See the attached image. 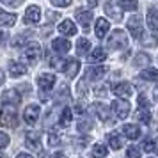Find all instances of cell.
Instances as JSON below:
<instances>
[{
  "mask_svg": "<svg viewBox=\"0 0 158 158\" xmlns=\"http://www.w3.org/2000/svg\"><path fill=\"white\" fill-rule=\"evenodd\" d=\"M140 77H142L144 80H149V82H158V71L156 69H153V68L144 69V71L140 73Z\"/></svg>",
  "mask_w": 158,
  "mask_h": 158,
  "instance_id": "4316f807",
  "label": "cell"
},
{
  "mask_svg": "<svg viewBox=\"0 0 158 158\" xmlns=\"http://www.w3.org/2000/svg\"><path fill=\"white\" fill-rule=\"evenodd\" d=\"M142 149H144V151H148V153L155 151V149H156V146H155V140H153V139H144Z\"/></svg>",
  "mask_w": 158,
  "mask_h": 158,
  "instance_id": "836d02e7",
  "label": "cell"
},
{
  "mask_svg": "<svg viewBox=\"0 0 158 158\" xmlns=\"http://www.w3.org/2000/svg\"><path fill=\"white\" fill-rule=\"evenodd\" d=\"M25 146L32 151H37L41 148V133L39 131H30L25 137Z\"/></svg>",
  "mask_w": 158,
  "mask_h": 158,
  "instance_id": "ba28073f",
  "label": "cell"
},
{
  "mask_svg": "<svg viewBox=\"0 0 158 158\" xmlns=\"http://www.w3.org/2000/svg\"><path fill=\"white\" fill-rule=\"evenodd\" d=\"M16 158H32V156H30V155H27V153H20Z\"/></svg>",
  "mask_w": 158,
  "mask_h": 158,
  "instance_id": "7dc6e473",
  "label": "cell"
},
{
  "mask_svg": "<svg viewBox=\"0 0 158 158\" xmlns=\"http://www.w3.org/2000/svg\"><path fill=\"white\" fill-rule=\"evenodd\" d=\"M108 22L107 20H103V18H100L98 22H96V37L98 39H103V37L107 36V32H108Z\"/></svg>",
  "mask_w": 158,
  "mask_h": 158,
  "instance_id": "d6986e66",
  "label": "cell"
},
{
  "mask_svg": "<svg viewBox=\"0 0 158 158\" xmlns=\"http://www.w3.org/2000/svg\"><path fill=\"white\" fill-rule=\"evenodd\" d=\"M78 94L80 96H85V82H84V80L78 82Z\"/></svg>",
  "mask_w": 158,
  "mask_h": 158,
  "instance_id": "ee69618b",
  "label": "cell"
},
{
  "mask_svg": "<svg viewBox=\"0 0 158 158\" xmlns=\"http://www.w3.org/2000/svg\"><path fill=\"white\" fill-rule=\"evenodd\" d=\"M77 20H78V23L84 27V32H89V27H91V23H93V13H89V11H80L78 15H77Z\"/></svg>",
  "mask_w": 158,
  "mask_h": 158,
  "instance_id": "4fadbf2b",
  "label": "cell"
},
{
  "mask_svg": "<svg viewBox=\"0 0 158 158\" xmlns=\"http://www.w3.org/2000/svg\"><path fill=\"white\" fill-rule=\"evenodd\" d=\"M139 105H140V108H149V101L146 98V94H140L139 96Z\"/></svg>",
  "mask_w": 158,
  "mask_h": 158,
  "instance_id": "f35d334b",
  "label": "cell"
},
{
  "mask_svg": "<svg viewBox=\"0 0 158 158\" xmlns=\"http://www.w3.org/2000/svg\"><path fill=\"white\" fill-rule=\"evenodd\" d=\"M0 158H4V156H2V155H0Z\"/></svg>",
  "mask_w": 158,
  "mask_h": 158,
  "instance_id": "db71d44e",
  "label": "cell"
},
{
  "mask_svg": "<svg viewBox=\"0 0 158 158\" xmlns=\"http://www.w3.org/2000/svg\"><path fill=\"white\" fill-rule=\"evenodd\" d=\"M144 44L146 46H156V36H151V37H148V39H144Z\"/></svg>",
  "mask_w": 158,
  "mask_h": 158,
  "instance_id": "60d3db41",
  "label": "cell"
},
{
  "mask_svg": "<svg viewBox=\"0 0 158 158\" xmlns=\"http://www.w3.org/2000/svg\"><path fill=\"white\" fill-rule=\"evenodd\" d=\"M151 62V57L148 55V53H144V52H140V53H137L135 60H133V64L137 66V68H142V66H148Z\"/></svg>",
  "mask_w": 158,
  "mask_h": 158,
  "instance_id": "d4e9b609",
  "label": "cell"
},
{
  "mask_svg": "<svg viewBox=\"0 0 158 158\" xmlns=\"http://www.w3.org/2000/svg\"><path fill=\"white\" fill-rule=\"evenodd\" d=\"M87 4H89V6H91V7H94V6H96V4H98V0H87Z\"/></svg>",
  "mask_w": 158,
  "mask_h": 158,
  "instance_id": "681fc988",
  "label": "cell"
},
{
  "mask_svg": "<svg viewBox=\"0 0 158 158\" xmlns=\"http://www.w3.org/2000/svg\"><path fill=\"white\" fill-rule=\"evenodd\" d=\"M48 18H50V22H53V20L57 18V15H55V13H48Z\"/></svg>",
  "mask_w": 158,
  "mask_h": 158,
  "instance_id": "c3c4849f",
  "label": "cell"
},
{
  "mask_svg": "<svg viewBox=\"0 0 158 158\" xmlns=\"http://www.w3.org/2000/svg\"><path fill=\"white\" fill-rule=\"evenodd\" d=\"M126 156L128 158H140V151L137 146H130L128 151H126Z\"/></svg>",
  "mask_w": 158,
  "mask_h": 158,
  "instance_id": "e575fe53",
  "label": "cell"
},
{
  "mask_svg": "<svg viewBox=\"0 0 158 158\" xmlns=\"http://www.w3.org/2000/svg\"><path fill=\"white\" fill-rule=\"evenodd\" d=\"M2 101L6 105H20L22 94L18 93V89H7V91L2 93Z\"/></svg>",
  "mask_w": 158,
  "mask_h": 158,
  "instance_id": "8992f818",
  "label": "cell"
},
{
  "mask_svg": "<svg viewBox=\"0 0 158 158\" xmlns=\"http://www.w3.org/2000/svg\"><path fill=\"white\" fill-rule=\"evenodd\" d=\"M59 32L64 34V36H75L77 34V27L71 20H64V22L59 25Z\"/></svg>",
  "mask_w": 158,
  "mask_h": 158,
  "instance_id": "5bb4252c",
  "label": "cell"
},
{
  "mask_svg": "<svg viewBox=\"0 0 158 158\" xmlns=\"http://www.w3.org/2000/svg\"><path fill=\"white\" fill-rule=\"evenodd\" d=\"M137 119H139L140 123H144V124H148V123L151 121V114H149V110H148V108H146V110H144V108L137 110Z\"/></svg>",
  "mask_w": 158,
  "mask_h": 158,
  "instance_id": "4dcf8cb0",
  "label": "cell"
},
{
  "mask_svg": "<svg viewBox=\"0 0 158 158\" xmlns=\"http://www.w3.org/2000/svg\"><path fill=\"white\" fill-rule=\"evenodd\" d=\"M112 93H114L117 98L128 100V98H131V94H133V87H131V84H128V82H119V84H115V85L112 87Z\"/></svg>",
  "mask_w": 158,
  "mask_h": 158,
  "instance_id": "3957f363",
  "label": "cell"
},
{
  "mask_svg": "<svg viewBox=\"0 0 158 158\" xmlns=\"http://www.w3.org/2000/svg\"><path fill=\"white\" fill-rule=\"evenodd\" d=\"M107 146L105 144H94V148H93V156L94 158H103V156H107Z\"/></svg>",
  "mask_w": 158,
  "mask_h": 158,
  "instance_id": "484cf974",
  "label": "cell"
},
{
  "mask_svg": "<svg viewBox=\"0 0 158 158\" xmlns=\"http://www.w3.org/2000/svg\"><path fill=\"white\" fill-rule=\"evenodd\" d=\"M123 133L128 137V139L135 140V139L140 137V130H139L137 124H124V126H123Z\"/></svg>",
  "mask_w": 158,
  "mask_h": 158,
  "instance_id": "ac0fdd59",
  "label": "cell"
},
{
  "mask_svg": "<svg viewBox=\"0 0 158 158\" xmlns=\"http://www.w3.org/2000/svg\"><path fill=\"white\" fill-rule=\"evenodd\" d=\"M39 20H41V9L37 7V6H29L27 11H25L23 22L25 23H37Z\"/></svg>",
  "mask_w": 158,
  "mask_h": 158,
  "instance_id": "9c48e42d",
  "label": "cell"
},
{
  "mask_svg": "<svg viewBox=\"0 0 158 158\" xmlns=\"http://www.w3.org/2000/svg\"><path fill=\"white\" fill-rule=\"evenodd\" d=\"M6 6H9V7H18L20 4H22V0H2Z\"/></svg>",
  "mask_w": 158,
  "mask_h": 158,
  "instance_id": "b9f144b4",
  "label": "cell"
},
{
  "mask_svg": "<svg viewBox=\"0 0 158 158\" xmlns=\"http://www.w3.org/2000/svg\"><path fill=\"white\" fill-rule=\"evenodd\" d=\"M23 119L27 124H36L39 119V105H29L23 112Z\"/></svg>",
  "mask_w": 158,
  "mask_h": 158,
  "instance_id": "52a82bcc",
  "label": "cell"
},
{
  "mask_svg": "<svg viewBox=\"0 0 158 158\" xmlns=\"http://www.w3.org/2000/svg\"><path fill=\"white\" fill-rule=\"evenodd\" d=\"M107 59V52L103 48H96V50L89 55V62H103Z\"/></svg>",
  "mask_w": 158,
  "mask_h": 158,
  "instance_id": "cb8c5ba5",
  "label": "cell"
},
{
  "mask_svg": "<svg viewBox=\"0 0 158 158\" xmlns=\"http://www.w3.org/2000/svg\"><path fill=\"white\" fill-rule=\"evenodd\" d=\"M93 110H98V117H100L101 121H107L108 117H107V108L103 107L101 103H96V105H93Z\"/></svg>",
  "mask_w": 158,
  "mask_h": 158,
  "instance_id": "1f68e13d",
  "label": "cell"
},
{
  "mask_svg": "<svg viewBox=\"0 0 158 158\" xmlns=\"http://www.w3.org/2000/svg\"><path fill=\"white\" fill-rule=\"evenodd\" d=\"M7 144H9V135H6L4 131H0V149L7 148Z\"/></svg>",
  "mask_w": 158,
  "mask_h": 158,
  "instance_id": "8d00e7d4",
  "label": "cell"
},
{
  "mask_svg": "<svg viewBox=\"0 0 158 158\" xmlns=\"http://www.w3.org/2000/svg\"><path fill=\"white\" fill-rule=\"evenodd\" d=\"M126 46H128V37L124 34V30H114L110 39H108V48L110 50H123Z\"/></svg>",
  "mask_w": 158,
  "mask_h": 158,
  "instance_id": "6da1fadb",
  "label": "cell"
},
{
  "mask_svg": "<svg viewBox=\"0 0 158 158\" xmlns=\"http://www.w3.org/2000/svg\"><path fill=\"white\" fill-rule=\"evenodd\" d=\"M25 66L23 64H20V62H11L9 64V73H11V77H15V78H18V77H22V75H25Z\"/></svg>",
  "mask_w": 158,
  "mask_h": 158,
  "instance_id": "7402d4cb",
  "label": "cell"
},
{
  "mask_svg": "<svg viewBox=\"0 0 158 158\" xmlns=\"http://www.w3.org/2000/svg\"><path fill=\"white\" fill-rule=\"evenodd\" d=\"M62 71H64L66 77H69V78L77 77V73L80 71V62L77 60V59H68L66 64H64V68H62Z\"/></svg>",
  "mask_w": 158,
  "mask_h": 158,
  "instance_id": "7c38bea8",
  "label": "cell"
},
{
  "mask_svg": "<svg viewBox=\"0 0 158 158\" xmlns=\"http://www.w3.org/2000/svg\"><path fill=\"white\" fill-rule=\"evenodd\" d=\"M93 128V123L89 121V119H82L78 123V130L80 131H89V130Z\"/></svg>",
  "mask_w": 158,
  "mask_h": 158,
  "instance_id": "d590c367",
  "label": "cell"
},
{
  "mask_svg": "<svg viewBox=\"0 0 158 158\" xmlns=\"http://www.w3.org/2000/svg\"><path fill=\"white\" fill-rule=\"evenodd\" d=\"M130 103L124 100H115L112 101V112L115 114V117H119V119H124L126 115L130 114Z\"/></svg>",
  "mask_w": 158,
  "mask_h": 158,
  "instance_id": "277c9868",
  "label": "cell"
},
{
  "mask_svg": "<svg viewBox=\"0 0 158 158\" xmlns=\"http://www.w3.org/2000/svg\"><path fill=\"white\" fill-rule=\"evenodd\" d=\"M53 158H62V155H60V153H55V155H53Z\"/></svg>",
  "mask_w": 158,
  "mask_h": 158,
  "instance_id": "816d5d0a",
  "label": "cell"
},
{
  "mask_svg": "<svg viewBox=\"0 0 158 158\" xmlns=\"http://www.w3.org/2000/svg\"><path fill=\"white\" fill-rule=\"evenodd\" d=\"M108 144H110V148H112V149L117 151V149H121V148H123V139L114 133V135L108 137Z\"/></svg>",
  "mask_w": 158,
  "mask_h": 158,
  "instance_id": "f546056e",
  "label": "cell"
},
{
  "mask_svg": "<svg viewBox=\"0 0 158 158\" xmlns=\"http://www.w3.org/2000/svg\"><path fill=\"white\" fill-rule=\"evenodd\" d=\"M107 73V68L105 66H96V68H89L87 69V78L89 80H98V78H103Z\"/></svg>",
  "mask_w": 158,
  "mask_h": 158,
  "instance_id": "2e32d148",
  "label": "cell"
},
{
  "mask_svg": "<svg viewBox=\"0 0 158 158\" xmlns=\"http://www.w3.org/2000/svg\"><path fill=\"white\" fill-rule=\"evenodd\" d=\"M89 46H91V43L87 41V39H78V43H77V53L78 55H85L87 52H89Z\"/></svg>",
  "mask_w": 158,
  "mask_h": 158,
  "instance_id": "83f0119b",
  "label": "cell"
},
{
  "mask_svg": "<svg viewBox=\"0 0 158 158\" xmlns=\"http://www.w3.org/2000/svg\"><path fill=\"white\" fill-rule=\"evenodd\" d=\"M52 46H53V50L57 52V53H66V52H69V48H71V43H69L68 39L59 37V39H55V41L52 43Z\"/></svg>",
  "mask_w": 158,
  "mask_h": 158,
  "instance_id": "9a60e30c",
  "label": "cell"
},
{
  "mask_svg": "<svg viewBox=\"0 0 158 158\" xmlns=\"http://www.w3.org/2000/svg\"><path fill=\"white\" fill-rule=\"evenodd\" d=\"M153 96H155V100L158 101V87H156V89H155V91H153Z\"/></svg>",
  "mask_w": 158,
  "mask_h": 158,
  "instance_id": "f907efd6",
  "label": "cell"
},
{
  "mask_svg": "<svg viewBox=\"0 0 158 158\" xmlns=\"http://www.w3.org/2000/svg\"><path fill=\"white\" fill-rule=\"evenodd\" d=\"M59 142H60V139H59L57 135L52 133V135L48 137V144H50V146H59Z\"/></svg>",
  "mask_w": 158,
  "mask_h": 158,
  "instance_id": "7bdbcfd3",
  "label": "cell"
},
{
  "mask_svg": "<svg viewBox=\"0 0 158 158\" xmlns=\"http://www.w3.org/2000/svg\"><path fill=\"white\" fill-rule=\"evenodd\" d=\"M16 23V16L11 15V13H4L2 9H0V25H4V27H13Z\"/></svg>",
  "mask_w": 158,
  "mask_h": 158,
  "instance_id": "603a6c76",
  "label": "cell"
},
{
  "mask_svg": "<svg viewBox=\"0 0 158 158\" xmlns=\"http://www.w3.org/2000/svg\"><path fill=\"white\" fill-rule=\"evenodd\" d=\"M4 82H6V75H4V71H2V69H0V85H2Z\"/></svg>",
  "mask_w": 158,
  "mask_h": 158,
  "instance_id": "bcb514c9",
  "label": "cell"
},
{
  "mask_svg": "<svg viewBox=\"0 0 158 158\" xmlns=\"http://www.w3.org/2000/svg\"><path fill=\"white\" fill-rule=\"evenodd\" d=\"M0 124L6 128H16L18 126V114L13 107H7L0 112Z\"/></svg>",
  "mask_w": 158,
  "mask_h": 158,
  "instance_id": "7a4b0ae2",
  "label": "cell"
},
{
  "mask_svg": "<svg viewBox=\"0 0 158 158\" xmlns=\"http://www.w3.org/2000/svg\"><path fill=\"white\" fill-rule=\"evenodd\" d=\"M94 94H96V96H105V94H107V85H98L94 89Z\"/></svg>",
  "mask_w": 158,
  "mask_h": 158,
  "instance_id": "ab89813d",
  "label": "cell"
},
{
  "mask_svg": "<svg viewBox=\"0 0 158 158\" xmlns=\"http://www.w3.org/2000/svg\"><path fill=\"white\" fill-rule=\"evenodd\" d=\"M117 4H119L124 11H135V9L139 7L137 0H117Z\"/></svg>",
  "mask_w": 158,
  "mask_h": 158,
  "instance_id": "f1b7e54d",
  "label": "cell"
},
{
  "mask_svg": "<svg viewBox=\"0 0 158 158\" xmlns=\"http://www.w3.org/2000/svg\"><path fill=\"white\" fill-rule=\"evenodd\" d=\"M32 34H34V30H25V32H22V34H18V36L15 37V41H13V46L20 48V46H23V44H29L27 41L32 37Z\"/></svg>",
  "mask_w": 158,
  "mask_h": 158,
  "instance_id": "e0dca14e",
  "label": "cell"
},
{
  "mask_svg": "<svg viewBox=\"0 0 158 158\" xmlns=\"http://www.w3.org/2000/svg\"><path fill=\"white\" fill-rule=\"evenodd\" d=\"M41 55V44L39 43H29L27 50H25V59L29 62H36Z\"/></svg>",
  "mask_w": 158,
  "mask_h": 158,
  "instance_id": "8fae6325",
  "label": "cell"
},
{
  "mask_svg": "<svg viewBox=\"0 0 158 158\" xmlns=\"http://www.w3.org/2000/svg\"><path fill=\"white\" fill-rule=\"evenodd\" d=\"M105 15L107 16H110L112 20H115V22H119L121 20V13L117 11V7L114 6V2H105Z\"/></svg>",
  "mask_w": 158,
  "mask_h": 158,
  "instance_id": "ffe728a7",
  "label": "cell"
},
{
  "mask_svg": "<svg viewBox=\"0 0 158 158\" xmlns=\"http://www.w3.org/2000/svg\"><path fill=\"white\" fill-rule=\"evenodd\" d=\"M53 84H55V75H52V73H43V75L37 77V85L43 91H50Z\"/></svg>",
  "mask_w": 158,
  "mask_h": 158,
  "instance_id": "30bf717a",
  "label": "cell"
},
{
  "mask_svg": "<svg viewBox=\"0 0 158 158\" xmlns=\"http://www.w3.org/2000/svg\"><path fill=\"white\" fill-rule=\"evenodd\" d=\"M128 29H130V34L135 37V39H139V37L142 36V18L140 16H131L128 20Z\"/></svg>",
  "mask_w": 158,
  "mask_h": 158,
  "instance_id": "5b68a950",
  "label": "cell"
},
{
  "mask_svg": "<svg viewBox=\"0 0 158 158\" xmlns=\"http://www.w3.org/2000/svg\"><path fill=\"white\" fill-rule=\"evenodd\" d=\"M73 115H71V108H64L62 110V117H60V124L62 126H68L69 123H71Z\"/></svg>",
  "mask_w": 158,
  "mask_h": 158,
  "instance_id": "d6a6232c",
  "label": "cell"
},
{
  "mask_svg": "<svg viewBox=\"0 0 158 158\" xmlns=\"http://www.w3.org/2000/svg\"><path fill=\"white\" fill-rule=\"evenodd\" d=\"M146 20H148V27L151 30H158V11L156 9H149Z\"/></svg>",
  "mask_w": 158,
  "mask_h": 158,
  "instance_id": "44dd1931",
  "label": "cell"
},
{
  "mask_svg": "<svg viewBox=\"0 0 158 158\" xmlns=\"http://www.w3.org/2000/svg\"><path fill=\"white\" fill-rule=\"evenodd\" d=\"M53 6H57V7H68L69 4H71V0H50Z\"/></svg>",
  "mask_w": 158,
  "mask_h": 158,
  "instance_id": "74e56055",
  "label": "cell"
},
{
  "mask_svg": "<svg viewBox=\"0 0 158 158\" xmlns=\"http://www.w3.org/2000/svg\"><path fill=\"white\" fill-rule=\"evenodd\" d=\"M7 41V32H0V43H6Z\"/></svg>",
  "mask_w": 158,
  "mask_h": 158,
  "instance_id": "f6af8a7d",
  "label": "cell"
},
{
  "mask_svg": "<svg viewBox=\"0 0 158 158\" xmlns=\"http://www.w3.org/2000/svg\"><path fill=\"white\" fill-rule=\"evenodd\" d=\"M41 158H48V156H46V155H44V153H41Z\"/></svg>",
  "mask_w": 158,
  "mask_h": 158,
  "instance_id": "f5cc1de1",
  "label": "cell"
}]
</instances>
